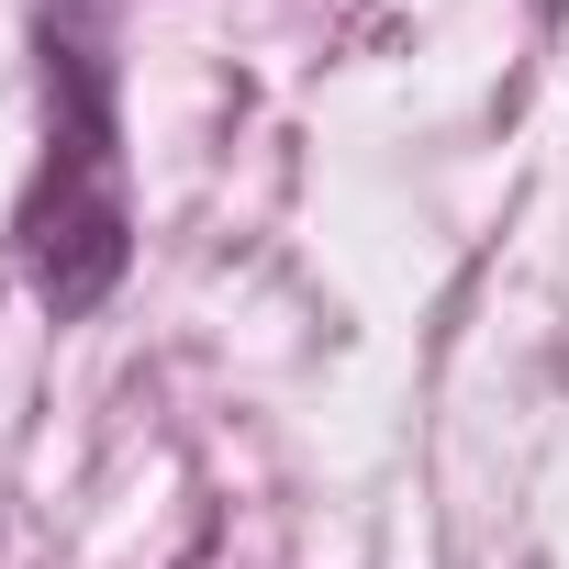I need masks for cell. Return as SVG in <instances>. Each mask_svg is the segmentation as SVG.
I'll return each instance as SVG.
<instances>
[{"label":"cell","instance_id":"6da1fadb","mask_svg":"<svg viewBox=\"0 0 569 569\" xmlns=\"http://www.w3.org/2000/svg\"><path fill=\"white\" fill-rule=\"evenodd\" d=\"M12 234H23V291L57 325H90L134 268L123 101H112V34L90 0H46V157Z\"/></svg>","mask_w":569,"mask_h":569},{"label":"cell","instance_id":"7a4b0ae2","mask_svg":"<svg viewBox=\"0 0 569 569\" xmlns=\"http://www.w3.org/2000/svg\"><path fill=\"white\" fill-rule=\"evenodd\" d=\"M536 12H558V0H536Z\"/></svg>","mask_w":569,"mask_h":569}]
</instances>
